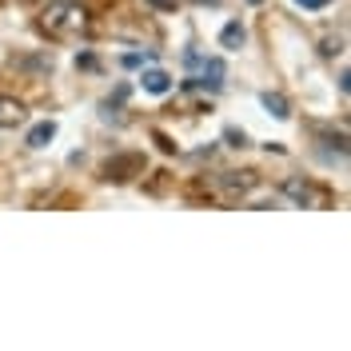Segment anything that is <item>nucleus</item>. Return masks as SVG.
Segmentation results:
<instances>
[{
	"mask_svg": "<svg viewBox=\"0 0 351 351\" xmlns=\"http://www.w3.org/2000/svg\"><path fill=\"white\" fill-rule=\"evenodd\" d=\"M40 32L44 36H52V40H76V36H84L88 32L84 8H80L76 0H60V4H52V8L40 16Z\"/></svg>",
	"mask_w": 351,
	"mask_h": 351,
	"instance_id": "1",
	"label": "nucleus"
},
{
	"mask_svg": "<svg viewBox=\"0 0 351 351\" xmlns=\"http://www.w3.org/2000/svg\"><path fill=\"white\" fill-rule=\"evenodd\" d=\"M284 196L291 199V204H300V208H328L331 204L328 188H319V184H311V180H300V176L284 180Z\"/></svg>",
	"mask_w": 351,
	"mask_h": 351,
	"instance_id": "2",
	"label": "nucleus"
},
{
	"mask_svg": "<svg viewBox=\"0 0 351 351\" xmlns=\"http://www.w3.org/2000/svg\"><path fill=\"white\" fill-rule=\"evenodd\" d=\"M144 172V156H116V160H108L104 164V180H116V184H124V180H132V176H140Z\"/></svg>",
	"mask_w": 351,
	"mask_h": 351,
	"instance_id": "3",
	"label": "nucleus"
},
{
	"mask_svg": "<svg viewBox=\"0 0 351 351\" xmlns=\"http://www.w3.org/2000/svg\"><path fill=\"white\" fill-rule=\"evenodd\" d=\"M24 104L21 100H12V96H0V128H16V124H24Z\"/></svg>",
	"mask_w": 351,
	"mask_h": 351,
	"instance_id": "4",
	"label": "nucleus"
},
{
	"mask_svg": "<svg viewBox=\"0 0 351 351\" xmlns=\"http://www.w3.org/2000/svg\"><path fill=\"white\" fill-rule=\"evenodd\" d=\"M192 88H212L216 92L219 84H223V60H204V76H196V80H188Z\"/></svg>",
	"mask_w": 351,
	"mask_h": 351,
	"instance_id": "5",
	"label": "nucleus"
},
{
	"mask_svg": "<svg viewBox=\"0 0 351 351\" xmlns=\"http://www.w3.org/2000/svg\"><path fill=\"white\" fill-rule=\"evenodd\" d=\"M144 88H148L152 96H168V92H172V76H168L164 68H148V72H144Z\"/></svg>",
	"mask_w": 351,
	"mask_h": 351,
	"instance_id": "6",
	"label": "nucleus"
},
{
	"mask_svg": "<svg viewBox=\"0 0 351 351\" xmlns=\"http://www.w3.org/2000/svg\"><path fill=\"white\" fill-rule=\"evenodd\" d=\"M52 140H56V120H44V124H36V128L28 132L24 144H28V148H48Z\"/></svg>",
	"mask_w": 351,
	"mask_h": 351,
	"instance_id": "7",
	"label": "nucleus"
},
{
	"mask_svg": "<svg viewBox=\"0 0 351 351\" xmlns=\"http://www.w3.org/2000/svg\"><path fill=\"white\" fill-rule=\"evenodd\" d=\"M247 40V32H243V24H223V32H219V44H223V48H228V52H236V48H240V44Z\"/></svg>",
	"mask_w": 351,
	"mask_h": 351,
	"instance_id": "8",
	"label": "nucleus"
},
{
	"mask_svg": "<svg viewBox=\"0 0 351 351\" xmlns=\"http://www.w3.org/2000/svg\"><path fill=\"white\" fill-rule=\"evenodd\" d=\"M260 104H263L267 112H271L276 120H287V116H291V108H287V100L280 96V92H263V96H260Z\"/></svg>",
	"mask_w": 351,
	"mask_h": 351,
	"instance_id": "9",
	"label": "nucleus"
},
{
	"mask_svg": "<svg viewBox=\"0 0 351 351\" xmlns=\"http://www.w3.org/2000/svg\"><path fill=\"white\" fill-rule=\"evenodd\" d=\"M148 60H152L148 52H144V56H140V52H128V56H124V64L128 68H140V64H148Z\"/></svg>",
	"mask_w": 351,
	"mask_h": 351,
	"instance_id": "10",
	"label": "nucleus"
},
{
	"mask_svg": "<svg viewBox=\"0 0 351 351\" xmlns=\"http://www.w3.org/2000/svg\"><path fill=\"white\" fill-rule=\"evenodd\" d=\"M300 8H311V12H319V8H328L331 0H295Z\"/></svg>",
	"mask_w": 351,
	"mask_h": 351,
	"instance_id": "11",
	"label": "nucleus"
},
{
	"mask_svg": "<svg viewBox=\"0 0 351 351\" xmlns=\"http://www.w3.org/2000/svg\"><path fill=\"white\" fill-rule=\"evenodd\" d=\"M223 136H228V140H232L236 148H243V144H247V136H243V132H236V128H228V132H223Z\"/></svg>",
	"mask_w": 351,
	"mask_h": 351,
	"instance_id": "12",
	"label": "nucleus"
}]
</instances>
